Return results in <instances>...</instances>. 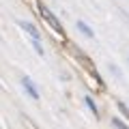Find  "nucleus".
<instances>
[{"label": "nucleus", "mask_w": 129, "mask_h": 129, "mask_svg": "<svg viewBox=\"0 0 129 129\" xmlns=\"http://www.w3.org/2000/svg\"><path fill=\"white\" fill-rule=\"evenodd\" d=\"M19 28H22V30L26 32L28 37H30V43H32V47H35V52H37L39 56H43V45H41V35H39L37 26H35V24H30V22H19Z\"/></svg>", "instance_id": "1"}, {"label": "nucleus", "mask_w": 129, "mask_h": 129, "mask_svg": "<svg viewBox=\"0 0 129 129\" xmlns=\"http://www.w3.org/2000/svg\"><path fill=\"white\" fill-rule=\"evenodd\" d=\"M22 86L26 88V92L32 97V99H39V90L35 88V84L30 82V78H26V75H24V78H22Z\"/></svg>", "instance_id": "3"}, {"label": "nucleus", "mask_w": 129, "mask_h": 129, "mask_svg": "<svg viewBox=\"0 0 129 129\" xmlns=\"http://www.w3.org/2000/svg\"><path fill=\"white\" fill-rule=\"evenodd\" d=\"M112 125H114V127H118V129H129L127 125H125V123H120L118 118H114V120H112Z\"/></svg>", "instance_id": "6"}, {"label": "nucleus", "mask_w": 129, "mask_h": 129, "mask_svg": "<svg viewBox=\"0 0 129 129\" xmlns=\"http://www.w3.org/2000/svg\"><path fill=\"white\" fill-rule=\"evenodd\" d=\"M75 26H78V30H80V32H82V35H86V37H90V39H92V37H95V32H92V28H90V26H88V24H86V22H82V19H80V22H78V24H75Z\"/></svg>", "instance_id": "4"}, {"label": "nucleus", "mask_w": 129, "mask_h": 129, "mask_svg": "<svg viewBox=\"0 0 129 129\" xmlns=\"http://www.w3.org/2000/svg\"><path fill=\"white\" fill-rule=\"evenodd\" d=\"M84 103H86V106L88 108H90V112H92V114H95V116H99V112H97V106H95V101H92V99H90V97H84Z\"/></svg>", "instance_id": "5"}, {"label": "nucleus", "mask_w": 129, "mask_h": 129, "mask_svg": "<svg viewBox=\"0 0 129 129\" xmlns=\"http://www.w3.org/2000/svg\"><path fill=\"white\" fill-rule=\"evenodd\" d=\"M37 7H39V13H41L43 17H45V22L50 24V26L54 28L56 32H58V35H62V26H60V22H58V17H56V15L52 13L50 9H47V7L43 5V2H37Z\"/></svg>", "instance_id": "2"}]
</instances>
